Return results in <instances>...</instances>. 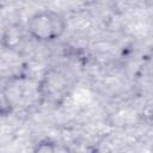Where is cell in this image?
<instances>
[{
  "label": "cell",
  "instance_id": "6da1fadb",
  "mask_svg": "<svg viewBox=\"0 0 153 153\" xmlns=\"http://www.w3.org/2000/svg\"><path fill=\"white\" fill-rule=\"evenodd\" d=\"M67 24L63 16L51 10H42L33 13L26 24L30 37L38 42H53L66 31Z\"/></svg>",
  "mask_w": 153,
  "mask_h": 153
},
{
  "label": "cell",
  "instance_id": "7a4b0ae2",
  "mask_svg": "<svg viewBox=\"0 0 153 153\" xmlns=\"http://www.w3.org/2000/svg\"><path fill=\"white\" fill-rule=\"evenodd\" d=\"M32 153H68V151L66 147L60 146L56 142L42 141L35 147Z\"/></svg>",
  "mask_w": 153,
  "mask_h": 153
},
{
  "label": "cell",
  "instance_id": "3957f363",
  "mask_svg": "<svg viewBox=\"0 0 153 153\" xmlns=\"http://www.w3.org/2000/svg\"><path fill=\"white\" fill-rule=\"evenodd\" d=\"M13 111V104L6 93V91H0V116L10 115Z\"/></svg>",
  "mask_w": 153,
  "mask_h": 153
}]
</instances>
